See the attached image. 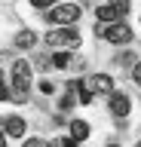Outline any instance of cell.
Wrapping results in <instances>:
<instances>
[{
	"label": "cell",
	"mask_w": 141,
	"mask_h": 147,
	"mask_svg": "<svg viewBox=\"0 0 141 147\" xmlns=\"http://www.w3.org/2000/svg\"><path fill=\"white\" fill-rule=\"evenodd\" d=\"M31 89V64L28 61H12V98L25 104Z\"/></svg>",
	"instance_id": "6da1fadb"
},
{
	"label": "cell",
	"mask_w": 141,
	"mask_h": 147,
	"mask_svg": "<svg viewBox=\"0 0 141 147\" xmlns=\"http://www.w3.org/2000/svg\"><path fill=\"white\" fill-rule=\"evenodd\" d=\"M77 18H80V6L77 3H58L49 12V22H55V25H74Z\"/></svg>",
	"instance_id": "7a4b0ae2"
},
{
	"label": "cell",
	"mask_w": 141,
	"mask_h": 147,
	"mask_svg": "<svg viewBox=\"0 0 141 147\" xmlns=\"http://www.w3.org/2000/svg\"><path fill=\"white\" fill-rule=\"evenodd\" d=\"M46 43L49 46H77L80 43V34L74 28H55V31L46 34Z\"/></svg>",
	"instance_id": "3957f363"
},
{
	"label": "cell",
	"mask_w": 141,
	"mask_h": 147,
	"mask_svg": "<svg viewBox=\"0 0 141 147\" xmlns=\"http://www.w3.org/2000/svg\"><path fill=\"white\" fill-rule=\"evenodd\" d=\"M104 37L111 40V43H129L132 40V28L126 22H113V25L104 28Z\"/></svg>",
	"instance_id": "277c9868"
},
{
	"label": "cell",
	"mask_w": 141,
	"mask_h": 147,
	"mask_svg": "<svg viewBox=\"0 0 141 147\" xmlns=\"http://www.w3.org/2000/svg\"><path fill=\"white\" fill-rule=\"evenodd\" d=\"M129 107H132V104H129V95H123V92H111V113H113V117H126V113H129Z\"/></svg>",
	"instance_id": "5b68a950"
},
{
	"label": "cell",
	"mask_w": 141,
	"mask_h": 147,
	"mask_svg": "<svg viewBox=\"0 0 141 147\" xmlns=\"http://www.w3.org/2000/svg\"><path fill=\"white\" fill-rule=\"evenodd\" d=\"M86 86H89L92 92H104V95H111V92H113V80L107 77V74H92Z\"/></svg>",
	"instance_id": "8992f818"
},
{
	"label": "cell",
	"mask_w": 141,
	"mask_h": 147,
	"mask_svg": "<svg viewBox=\"0 0 141 147\" xmlns=\"http://www.w3.org/2000/svg\"><path fill=\"white\" fill-rule=\"evenodd\" d=\"M3 129H6V135L22 138V135H25V119H22V117H9L6 123H3Z\"/></svg>",
	"instance_id": "52a82bcc"
},
{
	"label": "cell",
	"mask_w": 141,
	"mask_h": 147,
	"mask_svg": "<svg viewBox=\"0 0 141 147\" xmlns=\"http://www.w3.org/2000/svg\"><path fill=\"white\" fill-rule=\"evenodd\" d=\"M34 43H37V34H34V31H19V34H16V46H19V49H31Z\"/></svg>",
	"instance_id": "ba28073f"
},
{
	"label": "cell",
	"mask_w": 141,
	"mask_h": 147,
	"mask_svg": "<svg viewBox=\"0 0 141 147\" xmlns=\"http://www.w3.org/2000/svg\"><path fill=\"white\" fill-rule=\"evenodd\" d=\"M71 138H74V141H83V138H89V126H86L83 119H74V123H71Z\"/></svg>",
	"instance_id": "9c48e42d"
},
{
	"label": "cell",
	"mask_w": 141,
	"mask_h": 147,
	"mask_svg": "<svg viewBox=\"0 0 141 147\" xmlns=\"http://www.w3.org/2000/svg\"><path fill=\"white\" fill-rule=\"evenodd\" d=\"M117 18H120V12H117L111 3H107V6H98V22H111V25H113Z\"/></svg>",
	"instance_id": "30bf717a"
},
{
	"label": "cell",
	"mask_w": 141,
	"mask_h": 147,
	"mask_svg": "<svg viewBox=\"0 0 141 147\" xmlns=\"http://www.w3.org/2000/svg\"><path fill=\"white\" fill-rule=\"evenodd\" d=\"M111 6L117 9L120 16H126V12H129V0H111Z\"/></svg>",
	"instance_id": "8fae6325"
},
{
	"label": "cell",
	"mask_w": 141,
	"mask_h": 147,
	"mask_svg": "<svg viewBox=\"0 0 141 147\" xmlns=\"http://www.w3.org/2000/svg\"><path fill=\"white\" fill-rule=\"evenodd\" d=\"M52 61H55V67H65L71 58H67V52H55V55H52Z\"/></svg>",
	"instance_id": "7c38bea8"
},
{
	"label": "cell",
	"mask_w": 141,
	"mask_h": 147,
	"mask_svg": "<svg viewBox=\"0 0 141 147\" xmlns=\"http://www.w3.org/2000/svg\"><path fill=\"white\" fill-rule=\"evenodd\" d=\"M6 98H12V92L6 89V83H3V74H0V101H6Z\"/></svg>",
	"instance_id": "4fadbf2b"
},
{
	"label": "cell",
	"mask_w": 141,
	"mask_h": 147,
	"mask_svg": "<svg viewBox=\"0 0 141 147\" xmlns=\"http://www.w3.org/2000/svg\"><path fill=\"white\" fill-rule=\"evenodd\" d=\"M37 9H46V6H52V3H58V0H31Z\"/></svg>",
	"instance_id": "5bb4252c"
},
{
	"label": "cell",
	"mask_w": 141,
	"mask_h": 147,
	"mask_svg": "<svg viewBox=\"0 0 141 147\" xmlns=\"http://www.w3.org/2000/svg\"><path fill=\"white\" fill-rule=\"evenodd\" d=\"M25 147H49V144H46V141H43V138H31V141H28V144H25Z\"/></svg>",
	"instance_id": "9a60e30c"
},
{
	"label": "cell",
	"mask_w": 141,
	"mask_h": 147,
	"mask_svg": "<svg viewBox=\"0 0 141 147\" xmlns=\"http://www.w3.org/2000/svg\"><path fill=\"white\" fill-rule=\"evenodd\" d=\"M132 80H135V83H138V86H141V61L135 64V67H132Z\"/></svg>",
	"instance_id": "2e32d148"
},
{
	"label": "cell",
	"mask_w": 141,
	"mask_h": 147,
	"mask_svg": "<svg viewBox=\"0 0 141 147\" xmlns=\"http://www.w3.org/2000/svg\"><path fill=\"white\" fill-rule=\"evenodd\" d=\"M74 107V98H71V95H65V98H61V110H71Z\"/></svg>",
	"instance_id": "e0dca14e"
},
{
	"label": "cell",
	"mask_w": 141,
	"mask_h": 147,
	"mask_svg": "<svg viewBox=\"0 0 141 147\" xmlns=\"http://www.w3.org/2000/svg\"><path fill=\"white\" fill-rule=\"evenodd\" d=\"M0 147H6V138H3V135H0Z\"/></svg>",
	"instance_id": "ac0fdd59"
},
{
	"label": "cell",
	"mask_w": 141,
	"mask_h": 147,
	"mask_svg": "<svg viewBox=\"0 0 141 147\" xmlns=\"http://www.w3.org/2000/svg\"><path fill=\"white\" fill-rule=\"evenodd\" d=\"M49 147H61V141H55V144H49Z\"/></svg>",
	"instance_id": "d6986e66"
},
{
	"label": "cell",
	"mask_w": 141,
	"mask_h": 147,
	"mask_svg": "<svg viewBox=\"0 0 141 147\" xmlns=\"http://www.w3.org/2000/svg\"><path fill=\"white\" fill-rule=\"evenodd\" d=\"M3 123H6V119H3V117H0V126H3Z\"/></svg>",
	"instance_id": "ffe728a7"
},
{
	"label": "cell",
	"mask_w": 141,
	"mask_h": 147,
	"mask_svg": "<svg viewBox=\"0 0 141 147\" xmlns=\"http://www.w3.org/2000/svg\"><path fill=\"white\" fill-rule=\"evenodd\" d=\"M107 147H120V144H107Z\"/></svg>",
	"instance_id": "44dd1931"
},
{
	"label": "cell",
	"mask_w": 141,
	"mask_h": 147,
	"mask_svg": "<svg viewBox=\"0 0 141 147\" xmlns=\"http://www.w3.org/2000/svg\"><path fill=\"white\" fill-rule=\"evenodd\" d=\"M138 147H141V144H138Z\"/></svg>",
	"instance_id": "7402d4cb"
}]
</instances>
